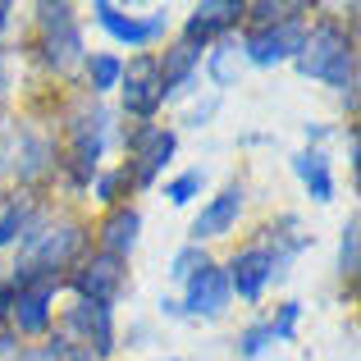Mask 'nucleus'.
Masks as SVG:
<instances>
[{"label":"nucleus","instance_id":"nucleus-10","mask_svg":"<svg viewBox=\"0 0 361 361\" xmlns=\"http://www.w3.org/2000/svg\"><path fill=\"white\" fill-rule=\"evenodd\" d=\"M238 14H243L238 0H206V5H197V9H192L183 42H192V46H197V42H211L215 32H224V27L238 23Z\"/></svg>","mask_w":361,"mask_h":361},{"label":"nucleus","instance_id":"nucleus-29","mask_svg":"<svg viewBox=\"0 0 361 361\" xmlns=\"http://www.w3.org/2000/svg\"><path fill=\"white\" fill-rule=\"evenodd\" d=\"M5 18H9V5H0V27H5Z\"/></svg>","mask_w":361,"mask_h":361},{"label":"nucleus","instance_id":"nucleus-24","mask_svg":"<svg viewBox=\"0 0 361 361\" xmlns=\"http://www.w3.org/2000/svg\"><path fill=\"white\" fill-rule=\"evenodd\" d=\"M270 338H274V334H270V325H256V329H247V334H243L238 353H243V357H256L265 343H270Z\"/></svg>","mask_w":361,"mask_h":361},{"label":"nucleus","instance_id":"nucleus-4","mask_svg":"<svg viewBox=\"0 0 361 361\" xmlns=\"http://www.w3.org/2000/svg\"><path fill=\"white\" fill-rule=\"evenodd\" d=\"M78 298L82 302H92V307H106L110 311V302L119 298V288H123V265H119V256H92L87 265L78 270Z\"/></svg>","mask_w":361,"mask_h":361},{"label":"nucleus","instance_id":"nucleus-3","mask_svg":"<svg viewBox=\"0 0 361 361\" xmlns=\"http://www.w3.org/2000/svg\"><path fill=\"white\" fill-rule=\"evenodd\" d=\"M37 14H42V27H46V60L60 73L73 69V64H78V51H82V37H78V27H73V9L69 5H42Z\"/></svg>","mask_w":361,"mask_h":361},{"label":"nucleus","instance_id":"nucleus-23","mask_svg":"<svg viewBox=\"0 0 361 361\" xmlns=\"http://www.w3.org/2000/svg\"><path fill=\"white\" fill-rule=\"evenodd\" d=\"M123 183H128V169H115V174H101V178H97V197H101V202H115V197L123 192Z\"/></svg>","mask_w":361,"mask_h":361},{"label":"nucleus","instance_id":"nucleus-16","mask_svg":"<svg viewBox=\"0 0 361 361\" xmlns=\"http://www.w3.org/2000/svg\"><path fill=\"white\" fill-rule=\"evenodd\" d=\"M293 165H298L302 183L311 188V197H316V202H329V197H334V178H329V160L320 156V151H302V156L293 160Z\"/></svg>","mask_w":361,"mask_h":361},{"label":"nucleus","instance_id":"nucleus-13","mask_svg":"<svg viewBox=\"0 0 361 361\" xmlns=\"http://www.w3.org/2000/svg\"><path fill=\"white\" fill-rule=\"evenodd\" d=\"M274 274V256L270 252H243L238 261H233V274H229V288H238V298H261L265 279Z\"/></svg>","mask_w":361,"mask_h":361},{"label":"nucleus","instance_id":"nucleus-18","mask_svg":"<svg viewBox=\"0 0 361 361\" xmlns=\"http://www.w3.org/2000/svg\"><path fill=\"white\" fill-rule=\"evenodd\" d=\"M137 229H142V220H137V211H115L106 220V247H110V256H119V252H128L133 243H137Z\"/></svg>","mask_w":361,"mask_h":361},{"label":"nucleus","instance_id":"nucleus-11","mask_svg":"<svg viewBox=\"0 0 361 361\" xmlns=\"http://www.w3.org/2000/svg\"><path fill=\"white\" fill-rule=\"evenodd\" d=\"M46 302H51V283H14V320L23 334H42L46 320H51V311H46Z\"/></svg>","mask_w":361,"mask_h":361},{"label":"nucleus","instance_id":"nucleus-28","mask_svg":"<svg viewBox=\"0 0 361 361\" xmlns=\"http://www.w3.org/2000/svg\"><path fill=\"white\" fill-rule=\"evenodd\" d=\"M9 307H14V283H0V320L9 316Z\"/></svg>","mask_w":361,"mask_h":361},{"label":"nucleus","instance_id":"nucleus-19","mask_svg":"<svg viewBox=\"0 0 361 361\" xmlns=\"http://www.w3.org/2000/svg\"><path fill=\"white\" fill-rule=\"evenodd\" d=\"M119 73H123V64L115 60V55H97V60H92V87H97V92L115 87Z\"/></svg>","mask_w":361,"mask_h":361},{"label":"nucleus","instance_id":"nucleus-1","mask_svg":"<svg viewBox=\"0 0 361 361\" xmlns=\"http://www.w3.org/2000/svg\"><path fill=\"white\" fill-rule=\"evenodd\" d=\"M298 64L311 78H325V82H334V87H353V46H348V37L338 32L334 23L316 27L311 42H302Z\"/></svg>","mask_w":361,"mask_h":361},{"label":"nucleus","instance_id":"nucleus-12","mask_svg":"<svg viewBox=\"0 0 361 361\" xmlns=\"http://www.w3.org/2000/svg\"><path fill=\"white\" fill-rule=\"evenodd\" d=\"M97 18H101V27H106L110 37H119V42H128V46H142V42H151V37H160V27H165V18H123L115 5H97Z\"/></svg>","mask_w":361,"mask_h":361},{"label":"nucleus","instance_id":"nucleus-27","mask_svg":"<svg viewBox=\"0 0 361 361\" xmlns=\"http://www.w3.org/2000/svg\"><path fill=\"white\" fill-rule=\"evenodd\" d=\"M293 320H298V302H288V307L279 311V320L270 325V334H274V338H288V334H293Z\"/></svg>","mask_w":361,"mask_h":361},{"label":"nucleus","instance_id":"nucleus-26","mask_svg":"<svg viewBox=\"0 0 361 361\" xmlns=\"http://www.w3.org/2000/svg\"><path fill=\"white\" fill-rule=\"evenodd\" d=\"M202 265H206V256L197 252V247H188V252H178V256H174V274H178V279H188V274H197Z\"/></svg>","mask_w":361,"mask_h":361},{"label":"nucleus","instance_id":"nucleus-8","mask_svg":"<svg viewBox=\"0 0 361 361\" xmlns=\"http://www.w3.org/2000/svg\"><path fill=\"white\" fill-rule=\"evenodd\" d=\"M224 302H229V274L224 270H215V265L206 261L197 274H188V302L183 307L192 311V316H220Z\"/></svg>","mask_w":361,"mask_h":361},{"label":"nucleus","instance_id":"nucleus-21","mask_svg":"<svg viewBox=\"0 0 361 361\" xmlns=\"http://www.w3.org/2000/svg\"><path fill=\"white\" fill-rule=\"evenodd\" d=\"M338 265H343L348 279H357V220H348L343 229V247H338Z\"/></svg>","mask_w":361,"mask_h":361},{"label":"nucleus","instance_id":"nucleus-9","mask_svg":"<svg viewBox=\"0 0 361 361\" xmlns=\"http://www.w3.org/2000/svg\"><path fill=\"white\" fill-rule=\"evenodd\" d=\"M69 329H78V334H82V343H87V357H92V361L110 357V348H115V334H110V311H106V307L78 302V307L69 311Z\"/></svg>","mask_w":361,"mask_h":361},{"label":"nucleus","instance_id":"nucleus-30","mask_svg":"<svg viewBox=\"0 0 361 361\" xmlns=\"http://www.w3.org/2000/svg\"><path fill=\"white\" fill-rule=\"evenodd\" d=\"M0 87H5V69H0Z\"/></svg>","mask_w":361,"mask_h":361},{"label":"nucleus","instance_id":"nucleus-20","mask_svg":"<svg viewBox=\"0 0 361 361\" xmlns=\"http://www.w3.org/2000/svg\"><path fill=\"white\" fill-rule=\"evenodd\" d=\"M202 192V169H192V174H178L174 183H169V202H192V197Z\"/></svg>","mask_w":361,"mask_h":361},{"label":"nucleus","instance_id":"nucleus-15","mask_svg":"<svg viewBox=\"0 0 361 361\" xmlns=\"http://www.w3.org/2000/svg\"><path fill=\"white\" fill-rule=\"evenodd\" d=\"M169 156H174V133L147 128V133L137 137V169H133V178H137V183H151Z\"/></svg>","mask_w":361,"mask_h":361},{"label":"nucleus","instance_id":"nucleus-2","mask_svg":"<svg viewBox=\"0 0 361 361\" xmlns=\"http://www.w3.org/2000/svg\"><path fill=\"white\" fill-rule=\"evenodd\" d=\"M78 247H82L78 224L46 229L42 238L27 247V256H23V265H18V279L14 283H55V270H64V265L78 256Z\"/></svg>","mask_w":361,"mask_h":361},{"label":"nucleus","instance_id":"nucleus-25","mask_svg":"<svg viewBox=\"0 0 361 361\" xmlns=\"http://www.w3.org/2000/svg\"><path fill=\"white\" fill-rule=\"evenodd\" d=\"M23 220H27V211H18V206H9V211H5V220H0V247L18 238V229H23Z\"/></svg>","mask_w":361,"mask_h":361},{"label":"nucleus","instance_id":"nucleus-5","mask_svg":"<svg viewBox=\"0 0 361 361\" xmlns=\"http://www.w3.org/2000/svg\"><path fill=\"white\" fill-rule=\"evenodd\" d=\"M302 42H307L302 23L283 18V23L256 27V32L247 37V55H252L256 64H279V60H288V55H298V51H302Z\"/></svg>","mask_w":361,"mask_h":361},{"label":"nucleus","instance_id":"nucleus-22","mask_svg":"<svg viewBox=\"0 0 361 361\" xmlns=\"http://www.w3.org/2000/svg\"><path fill=\"white\" fill-rule=\"evenodd\" d=\"M233 55H238V46H229V42H224L220 51H215V60H211L215 82H229V78H233Z\"/></svg>","mask_w":361,"mask_h":361},{"label":"nucleus","instance_id":"nucleus-7","mask_svg":"<svg viewBox=\"0 0 361 361\" xmlns=\"http://www.w3.org/2000/svg\"><path fill=\"white\" fill-rule=\"evenodd\" d=\"M119 78H128V87H123V106H128V115H137V119L156 115L160 97H165L160 73H156V60H133L128 73H119Z\"/></svg>","mask_w":361,"mask_h":361},{"label":"nucleus","instance_id":"nucleus-14","mask_svg":"<svg viewBox=\"0 0 361 361\" xmlns=\"http://www.w3.org/2000/svg\"><path fill=\"white\" fill-rule=\"evenodd\" d=\"M238 211H243V188L233 183V188H224V192L215 197V202L206 206L202 215H197L192 233H197V238H215V233H224L233 220H238Z\"/></svg>","mask_w":361,"mask_h":361},{"label":"nucleus","instance_id":"nucleus-17","mask_svg":"<svg viewBox=\"0 0 361 361\" xmlns=\"http://www.w3.org/2000/svg\"><path fill=\"white\" fill-rule=\"evenodd\" d=\"M197 55H202V51H197V46H192V42H178V46H174V51H169V55H165V64H156V73H160V87H165V92H174V87H178V82H183V78H188V73H192V64H197Z\"/></svg>","mask_w":361,"mask_h":361},{"label":"nucleus","instance_id":"nucleus-6","mask_svg":"<svg viewBox=\"0 0 361 361\" xmlns=\"http://www.w3.org/2000/svg\"><path fill=\"white\" fill-rule=\"evenodd\" d=\"M101 137H106V115H78L73 119V142H69V174L78 183L92 178V165L101 156Z\"/></svg>","mask_w":361,"mask_h":361}]
</instances>
